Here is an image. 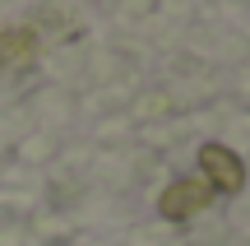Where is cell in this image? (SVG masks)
Segmentation results:
<instances>
[{
    "mask_svg": "<svg viewBox=\"0 0 250 246\" xmlns=\"http://www.w3.org/2000/svg\"><path fill=\"white\" fill-rule=\"evenodd\" d=\"M213 195L218 191L204 181V177H181V181H171L167 191H162L158 214H162V219H171V223H186V219H195L199 209H208Z\"/></svg>",
    "mask_w": 250,
    "mask_h": 246,
    "instance_id": "6da1fadb",
    "label": "cell"
},
{
    "mask_svg": "<svg viewBox=\"0 0 250 246\" xmlns=\"http://www.w3.org/2000/svg\"><path fill=\"white\" fill-rule=\"evenodd\" d=\"M199 167H204V181L223 195H236L246 186V163L227 144H204L199 149Z\"/></svg>",
    "mask_w": 250,
    "mask_h": 246,
    "instance_id": "7a4b0ae2",
    "label": "cell"
},
{
    "mask_svg": "<svg viewBox=\"0 0 250 246\" xmlns=\"http://www.w3.org/2000/svg\"><path fill=\"white\" fill-rule=\"evenodd\" d=\"M37 56V33L33 28H9L0 33V65H23Z\"/></svg>",
    "mask_w": 250,
    "mask_h": 246,
    "instance_id": "3957f363",
    "label": "cell"
}]
</instances>
